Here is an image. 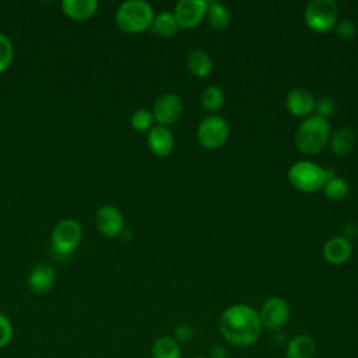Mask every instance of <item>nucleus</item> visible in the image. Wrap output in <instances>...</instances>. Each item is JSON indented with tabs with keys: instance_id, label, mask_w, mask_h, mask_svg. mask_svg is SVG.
<instances>
[{
	"instance_id": "6",
	"label": "nucleus",
	"mask_w": 358,
	"mask_h": 358,
	"mask_svg": "<svg viewBox=\"0 0 358 358\" xmlns=\"http://www.w3.org/2000/svg\"><path fill=\"white\" fill-rule=\"evenodd\" d=\"M81 238L83 229L80 222L73 218H64L59 221L52 231V250L59 257H67L78 248Z\"/></svg>"
},
{
	"instance_id": "32",
	"label": "nucleus",
	"mask_w": 358,
	"mask_h": 358,
	"mask_svg": "<svg viewBox=\"0 0 358 358\" xmlns=\"http://www.w3.org/2000/svg\"><path fill=\"white\" fill-rule=\"evenodd\" d=\"M192 358H207V355H196V357H192Z\"/></svg>"
},
{
	"instance_id": "12",
	"label": "nucleus",
	"mask_w": 358,
	"mask_h": 358,
	"mask_svg": "<svg viewBox=\"0 0 358 358\" xmlns=\"http://www.w3.org/2000/svg\"><path fill=\"white\" fill-rule=\"evenodd\" d=\"M285 108L292 116L308 117L315 112V98L305 88H292L284 99Z\"/></svg>"
},
{
	"instance_id": "5",
	"label": "nucleus",
	"mask_w": 358,
	"mask_h": 358,
	"mask_svg": "<svg viewBox=\"0 0 358 358\" xmlns=\"http://www.w3.org/2000/svg\"><path fill=\"white\" fill-rule=\"evenodd\" d=\"M306 27L316 34H326L334 29L338 21V8L334 0H312L303 11Z\"/></svg>"
},
{
	"instance_id": "22",
	"label": "nucleus",
	"mask_w": 358,
	"mask_h": 358,
	"mask_svg": "<svg viewBox=\"0 0 358 358\" xmlns=\"http://www.w3.org/2000/svg\"><path fill=\"white\" fill-rule=\"evenodd\" d=\"M152 32L162 36V38H171L178 34L180 29L178 25V21L172 11H161L154 17V22L151 27Z\"/></svg>"
},
{
	"instance_id": "16",
	"label": "nucleus",
	"mask_w": 358,
	"mask_h": 358,
	"mask_svg": "<svg viewBox=\"0 0 358 358\" xmlns=\"http://www.w3.org/2000/svg\"><path fill=\"white\" fill-rule=\"evenodd\" d=\"M60 6L63 14L76 21L88 20L98 10L96 0H63Z\"/></svg>"
},
{
	"instance_id": "4",
	"label": "nucleus",
	"mask_w": 358,
	"mask_h": 358,
	"mask_svg": "<svg viewBox=\"0 0 358 358\" xmlns=\"http://www.w3.org/2000/svg\"><path fill=\"white\" fill-rule=\"evenodd\" d=\"M288 180L294 189L302 193H315L323 187L326 169L308 159L294 162L288 169Z\"/></svg>"
},
{
	"instance_id": "26",
	"label": "nucleus",
	"mask_w": 358,
	"mask_h": 358,
	"mask_svg": "<svg viewBox=\"0 0 358 358\" xmlns=\"http://www.w3.org/2000/svg\"><path fill=\"white\" fill-rule=\"evenodd\" d=\"M14 48L10 38L0 32V73H4L13 63Z\"/></svg>"
},
{
	"instance_id": "24",
	"label": "nucleus",
	"mask_w": 358,
	"mask_h": 358,
	"mask_svg": "<svg viewBox=\"0 0 358 358\" xmlns=\"http://www.w3.org/2000/svg\"><path fill=\"white\" fill-rule=\"evenodd\" d=\"M224 101H225L224 92L221 91V88H218L215 85H210V87L204 88L200 95V102H201L203 108L208 112L220 110L224 105Z\"/></svg>"
},
{
	"instance_id": "14",
	"label": "nucleus",
	"mask_w": 358,
	"mask_h": 358,
	"mask_svg": "<svg viewBox=\"0 0 358 358\" xmlns=\"http://www.w3.org/2000/svg\"><path fill=\"white\" fill-rule=\"evenodd\" d=\"M56 281V271L49 263H38L28 274V287L34 294H46Z\"/></svg>"
},
{
	"instance_id": "13",
	"label": "nucleus",
	"mask_w": 358,
	"mask_h": 358,
	"mask_svg": "<svg viewBox=\"0 0 358 358\" xmlns=\"http://www.w3.org/2000/svg\"><path fill=\"white\" fill-rule=\"evenodd\" d=\"M147 145L155 157H168L175 147V138L168 127L152 126L147 133Z\"/></svg>"
},
{
	"instance_id": "10",
	"label": "nucleus",
	"mask_w": 358,
	"mask_h": 358,
	"mask_svg": "<svg viewBox=\"0 0 358 358\" xmlns=\"http://www.w3.org/2000/svg\"><path fill=\"white\" fill-rule=\"evenodd\" d=\"M207 11L206 0H180L175 4L173 15L179 28L190 29L197 27L204 18Z\"/></svg>"
},
{
	"instance_id": "27",
	"label": "nucleus",
	"mask_w": 358,
	"mask_h": 358,
	"mask_svg": "<svg viewBox=\"0 0 358 358\" xmlns=\"http://www.w3.org/2000/svg\"><path fill=\"white\" fill-rule=\"evenodd\" d=\"M173 340L180 345V344H187L193 340L194 337V329L187 324V323H180L179 326L175 327L173 330Z\"/></svg>"
},
{
	"instance_id": "23",
	"label": "nucleus",
	"mask_w": 358,
	"mask_h": 358,
	"mask_svg": "<svg viewBox=\"0 0 358 358\" xmlns=\"http://www.w3.org/2000/svg\"><path fill=\"white\" fill-rule=\"evenodd\" d=\"M151 358H182L180 345L171 336L158 337L151 345Z\"/></svg>"
},
{
	"instance_id": "7",
	"label": "nucleus",
	"mask_w": 358,
	"mask_h": 358,
	"mask_svg": "<svg viewBox=\"0 0 358 358\" xmlns=\"http://www.w3.org/2000/svg\"><path fill=\"white\" fill-rule=\"evenodd\" d=\"M196 136L203 148L217 150L227 143L229 137V124L220 115H208L199 123Z\"/></svg>"
},
{
	"instance_id": "25",
	"label": "nucleus",
	"mask_w": 358,
	"mask_h": 358,
	"mask_svg": "<svg viewBox=\"0 0 358 358\" xmlns=\"http://www.w3.org/2000/svg\"><path fill=\"white\" fill-rule=\"evenodd\" d=\"M130 126L136 131H148L154 126L152 112L144 108L134 110L130 117Z\"/></svg>"
},
{
	"instance_id": "1",
	"label": "nucleus",
	"mask_w": 358,
	"mask_h": 358,
	"mask_svg": "<svg viewBox=\"0 0 358 358\" xmlns=\"http://www.w3.org/2000/svg\"><path fill=\"white\" fill-rule=\"evenodd\" d=\"M218 330L231 345L249 347L259 340L263 326L256 309L246 303H235L221 313Z\"/></svg>"
},
{
	"instance_id": "20",
	"label": "nucleus",
	"mask_w": 358,
	"mask_h": 358,
	"mask_svg": "<svg viewBox=\"0 0 358 358\" xmlns=\"http://www.w3.org/2000/svg\"><path fill=\"white\" fill-rule=\"evenodd\" d=\"M322 190L329 200L341 201L348 196L350 185L344 178L337 176L331 169H326V180Z\"/></svg>"
},
{
	"instance_id": "11",
	"label": "nucleus",
	"mask_w": 358,
	"mask_h": 358,
	"mask_svg": "<svg viewBox=\"0 0 358 358\" xmlns=\"http://www.w3.org/2000/svg\"><path fill=\"white\" fill-rule=\"evenodd\" d=\"M98 231L106 238H116L123 231V215L115 206H102L95 215Z\"/></svg>"
},
{
	"instance_id": "3",
	"label": "nucleus",
	"mask_w": 358,
	"mask_h": 358,
	"mask_svg": "<svg viewBox=\"0 0 358 358\" xmlns=\"http://www.w3.org/2000/svg\"><path fill=\"white\" fill-rule=\"evenodd\" d=\"M155 13L150 3L144 0L123 1L116 13L115 22L124 34H138L152 27Z\"/></svg>"
},
{
	"instance_id": "21",
	"label": "nucleus",
	"mask_w": 358,
	"mask_h": 358,
	"mask_svg": "<svg viewBox=\"0 0 358 358\" xmlns=\"http://www.w3.org/2000/svg\"><path fill=\"white\" fill-rule=\"evenodd\" d=\"M206 18H207L210 27L217 31H222V29L228 28L231 24L229 8L225 4L215 1V0L207 1Z\"/></svg>"
},
{
	"instance_id": "8",
	"label": "nucleus",
	"mask_w": 358,
	"mask_h": 358,
	"mask_svg": "<svg viewBox=\"0 0 358 358\" xmlns=\"http://www.w3.org/2000/svg\"><path fill=\"white\" fill-rule=\"evenodd\" d=\"M260 323L270 331L281 330L289 319L288 302L281 296H271L263 302L260 310H257Z\"/></svg>"
},
{
	"instance_id": "9",
	"label": "nucleus",
	"mask_w": 358,
	"mask_h": 358,
	"mask_svg": "<svg viewBox=\"0 0 358 358\" xmlns=\"http://www.w3.org/2000/svg\"><path fill=\"white\" fill-rule=\"evenodd\" d=\"M151 112L154 116V122L158 126L168 127L175 124L180 119L183 112V102L178 94L166 92L155 101Z\"/></svg>"
},
{
	"instance_id": "31",
	"label": "nucleus",
	"mask_w": 358,
	"mask_h": 358,
	"mask_svg": "<svg viewBox=\"0 0 358 358\" xmlns=\"http://www.w3.org/2000/svg\"><path fill=\"white\" fill-rule=\"evenodd\" d=\"M207 358H227V351H225V348L222 345L214 344V345L210 347Z\"/></svg>"
},
{
	"instance_id": "30",
	"label": "nucleus",
	"mask_w": 358,
	"mask_h": 358,
	"mask_svg": "<svg viewBox=\"0 0 358 358\" xmlns=\"http://www.w3.org/2000/svg\"><path fill=\"white\" fill-rule=\"evenodd\" d=\"M315 115L327 119L329 116L333 115L334 112V102L330 98H320L316 103H315Z\"/></svg>"
},
{
	"instance_id": "17",
	"label": "nucleus",
	"mask_w": 358,
	"mask_h": 358,
	"mask_svg": "<svg viewBox=\"0 0 358 358\" xmlns=\"http://www.w3.org/2000/svg\"><path fill=\"white\" fill-rule=\"evenodd\" d=\"M355 143H357V137L354 130L350 127H340L330 136L327 145L330 147L334 155L345 157L354 150Z\"/></svg>"
},
{
	"instance_id": "28",
	"label": "nucleus",
	"mask_w": 358,
	"mask_h": 358,
	"mask_svg": "<svg viewBox=\"0 0 358 358\" xmlns=\"http://www.w3.org/2000/svg\"><path fill=\"white\" fill-rule=\"evenodd\" d=\"M334 31L337 34L338 38L341 39H351L355 36L357 34V28H355V24L351 21V20H341V21H337L336 27H334Z\"/></svg>"
},
{
	"instance_id": "18",
	"label": "nucleus",
	"mask_w": 358,
	"mask_h": 358,
	"mask_svg": "<svg viewBox=\"0 0 358 358\" xmlns=\"http://www.w3.org/2000/svg\"><path fill=\"white\" fill-rule=\"evenodd\" d=\"M316 351V343L309 334L294 336L285 347V358H312Z\"/></svg>"
},
{
	"instance_id": "2",
	"label": "nucleus",
	"mask_w": 358,
	"mask_h": 358,
	"mask_svg": "<svg viewBox=\"0 0 358 358\" xmlns=\"http://www.w3.org/2000/svg\"><path fill=\"white\" fill-rule=\"evenodd\" d=\"M330 140V123L317 115L302 120L295 133V147L303 155L319 154Z\"/></svg>"
},
{
	"instance_id": "15",
	"label": "nucleus",
	"mask_w": 358,
	"mask_h": 358,
	"mask_svg": "<svg viewBox=\"0 0 358 358\" xmlns=\"http://www.w3.org/2000/svg\"><path fill=\"white\" fill-rule=\"evenodd\" d=\"M352 253V246L345 236H333L327 239L323 245V257L327 263L333 266L344 264Z\"/></svg>"
},
{
	"instance_id": "29",
	"label": "nucleus",
	"mask_w": 358,
	"mask_h": 358,
	"mask_svg": "<svg viewBox=\"0 0 358 358\" xmlns=\"http://www.w3.org/2000/svg\"><path fill=\"white\" fill-rule=\"evenodd\" d=\"M13 324L10 322V319L0 313V348L6 347L10 344L11 338H13Z\"/></svg>"
},
{
	"instance_id": "19",
	"label": "nucleus",
	"mask_w": 358,
	"mask_h": 358,
	"mask_svg": "<svg viewBox=\"0 0 358 358\" xmlns=\"http://www.w3.org/2000/svg\"><path fill=\"white\" fill-rule=\"evenodd\" d=\"M186 66L192 76L197 78H204L213 70V60L206 50L193 49L186 57Z\"/></svg>"
}]
</instances>
